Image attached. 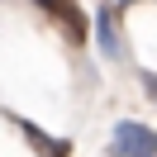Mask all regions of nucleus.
Segmentation results:
<instances>
[{"instance_id": "nucleus-1", "label": "nucleus", "mask_w": 157, "mask_h": 157, "mask_svg": "<svg viewBox=\"0 0 157 157\" xmlns=\"http://www.w3.org/2000/svg\"><path fill=\"white\" fill-rule=\"evenodd\" d=\"M109 157H157V128L138 119H119L109 133Z\"/></svg>"}, {"instance_id": "nucleus-2", "label": "nucleus", "mask_w": 157, "mask_h": 157, "mask_svg": "<svg viewBox=\"0 0 157 157\" xmlns=\"http://www.w3.org/2000/svg\"><path fill=\"white\" fill-rule=\"evenodd\" d=\"M95 43H100V52L109 62L124 52V43H119V5H109V0L95 10Z\"/></svg>"}, {"instance_id": "nucleus-3", "label": "nucleus", "mask_w": 157, "mask_h": 157, "mask_svg": "<svg viewBox=\"0 0 157 157\" xmlns=\"http://www.w3.org/2000/svg\"><path fill=\"white\" fill-rule=\"evenodd\" d=\"M38 5L62 24V29H67V38H71V43H86V33H90V29H86V14H81L76 0H38Z\"/></svg>"}, {"instance_id": "nucleus-5", "label": "nucleus", "mask_w": 157, "mask_h": 157, "mask_svg": "<svg viewBox=\"0 0 157 157\" xmlns=\"http://www.w3.org/2000/svg\"><path fill=\"white\" fill-rule=\"evenodd\" d=\"M138 81H143V90L157 100V71H138Z\"/></svg>"}, {"instance_id": "nucleus-4", "label": "nucleus", "mask_w": 157, "mask_h": 157, "mask_svg": "<svg viewBox=\"0 0 157 157\" xmlns=\"http://www.w3.org/2000/svg\"><path fill=\"white\" fill-rule=\"evenodd\" d=\"M10 119H14V124L24 128V138L33 143V152H38V157H71V143H67V138H52V133H43V128L33 124V119L14 114V109H10Z\"/></svg>"}]
</instances>
